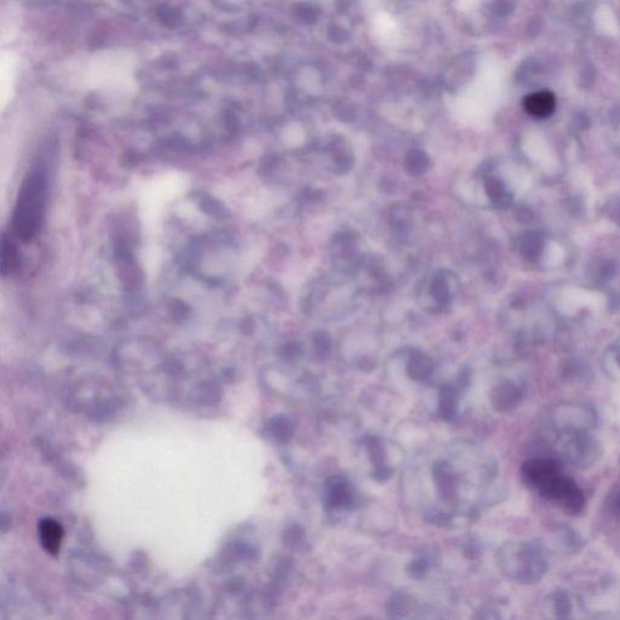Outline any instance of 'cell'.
Masks as SVG:
<instances>
[{
  "mask_svg": "<svg viewBox=\"0 0 620 620\" xmlns=\"http://www.w3.org/2000/svg\"><path fill=\"white\" fill-rule=\"evenodd\" d=\"M87 69V82L103 85L133 82V61L122 52L108 51L92 58Z\"/></svg>",
  "mask_w": 620,
  "mask_h": 620,
  "instance_id": "obj_3",
  "label": "cell"
},
{
  "mask_svg": "<svg viewBox=\"0 0 620 620\" xmlns=\"http://www.w3.org/2000/svg\"><path fill=\"white\" fill-rule=\"evenodd\" d=\"M45 175L41 171L30 173L21 186L16 201L12 230L22 241H31L41 228L47 193Z\"/></svg>",
  "mask_w": 620,
  "mask_h": 620,
  "instance_id": "obj_2",
  "label": "cell"
},
{
  "mask_svg": "<svg viewBox=\"0 0 620 620\" xmlns=\"http://www.w3.org/2000/svg\"><path fill=\"white\" fill-rule=\"evenodd\" d=\"M16 261H17V254H16L15 246L11 241H8L5 236L3 241V251H1V265H3L4 274H5L6 270L11 272L15 268Z\"/></svg>",
  "mask_w": 620,
  "mask_h": 620,
  "instance_id": "obj_6",
  "label": "cell"
},
{
  "mask_svg": "<svg viewBox=\"0 0 620 620\" xmlns=\"http://www.w3.org/2000/svg\"><path fill=\"white\" fill-rule=\"evenodd\" d=\"M522 478L527 486L538 491L548 500L555 502L570 513H579L584 507V496L572 478L562 474L559 463L550 458L532 459L524 464Z\"/></svg>",
  "mask_w": 620,
  "mask_h": 620,
  "instance_id": "obj_1",
  "label": "cell"
},
{
  "mask_svg": "<svg viewBox=\"0 0 620 620\" xmlns=\"http://www.w3.org/2000/svg\"><path fill=\"white\" fill-rule=\"evenodd\" d=\"M613 508L617 513H620V492L615 496V500H613Z\"/></svg>",
  "mask_w": 620,
  "mask_h": 620,
  "instance_id": "obj_7",
  "label": "cell"
},
{
  "mask_svg": "<svg viewBox=\"0 0 620 620\" xmlns=\"http://www.w3.org/2000/svg\"><path fill=\"white\" fill-rule=\"evenodd\" d=\"M556 100L553 92L542 90L533 92L524 98V108L532 117L546 118L555 111Z\"/></svg>",
  "mask_w": 620,
  "mask_h": 620,
  "instance_id": "obj_4",
  "label": "cell"
},
{
  "mask_svg": "<svg viewBox=\"0 0 620 620\" xmlns=\"http://www.w3.org/2000/svg\"><path fill=\"white\" fill-rule=\"evenodd\" d=\"M63 529L55 520H41L39 524V537L43 548L51 555L58 554L63 540Z\"/></svg>",
  "mask_w": 620,
  "mask_h": 620,
  "instance_id": "obj_5",
  "label": "cell"
}]
</instances>
